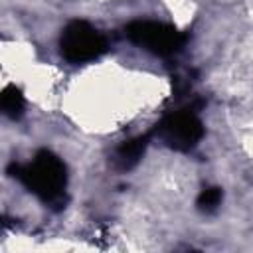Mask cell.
<instances>
[{"mask_svg":"<svg viewBox=\"0 0 253 253\" xmlns=\"http://www.w3.org/2000/svg\"><path fill=\"white\" fill-rule=\"evenodd\" d=\"M126 38L154 55H172L182 49L186 36L174 26L154 20H134L125 28Z\"/></svg>","mask_w":253,"mask_h":253,"instance_id":"obj_3","label":"cell"},{"mask_svg":"<svg viewBox=\"0 0 253 253\" xmlns=\"http://www.w3.org/2000/svg\"><path fill=\"white\" fill-rule=\"evenodd\" d=\"M148 140H150V134H140V136L125 140L121 146L115 148V152L111 156L113 166L121 172H126V170L134 168L140 162V158H142V154L148 146Z\"/></svg>","mask_w":253,"mask_h":253,"instance_id":"obj_5","label":"cell"},{"mask_svg":"<svg viewBox=\"0 0 253 253\" xmlns=\"http://www.w3.org/2000/svg\"><path fill=\"white\" fill-rule=\"evenodd\" d=\"M8 172L45 204L53 208H61L65 204L67 172L61 158L53 152L40 150L30 164H10Z\"/></svg>","mask_w":253,"mask_h":253,"instance_id":"obj_1","label":"cell"},{"mask_svg":"<svg viewBox=\"0 0 253 253\" xmlns=\"http://www.w3.org/2000/svg\"><path fill=\"white\" fill-rule=\"evenodd\" d=\"M24 107H26V101H24V95L20 93V89L14 87V85L4 87V91H2V113L8 119H20L22 113H24Z\"/></svg>","mask_w":253,"mask_h":253,"instance_id":"obj_6","label":"cell"},{"mask_svg":"<svg viewBox=\"0 0 253 253\" xmlns=\"http://www.w3.org/2000/svg\"><path fill=\"white\" fill-rule=\"evenodd\" d=\"M109 43L105 36L93 28L89 22L73 20L69 22L59 38L61 55L71 63H85L101 57L107 51Z\"/></svg>","mask_w":253,"mask_h":253,"instance_id":"obj_2","label":"cell"},{"mask_svg":"<svg viewBox=\"0 0 253 253\" xmlns=\"http://www.w3.org/2000/svg\"><path fill=\"white\" fill-rule=\"evenodd\" d=\"M152 134L162 140L168 148L186 152L194 148L204 136V125L192 109H184L162 119L152 130Z\"/></svg>","mask_w":253,"mask_h":253,"instance_id":"obj_4","label":"cell"},{"mask_svg":"<svg viewBox=\"0 0 253 253\" xmlns=\"http://www.w3.org/2000/svg\"><path fill=\"white\" fill-rule=\"evenodd\" d=\"M219 204H221V188H217V186H208V188H204V190L200 192V196H198V202H196L198 210L204 211V213L215 211Z\"/></svg>","mask_w":253,"mask_h":253,"instance_id":"obj_7","label":"cell"}]
</instances>
